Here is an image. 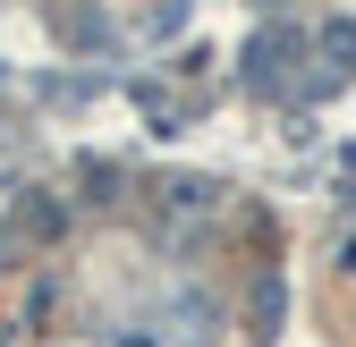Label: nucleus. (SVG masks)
Wrapping results in <instances>:
<instances>
[{
  "instance_id": "f257e3e1",
  "label": "nucleus",
  "mask_w": 356,
  "mask_h": 347,
  "mask_svg": "<svg viewBox=\"0 0 356 347\" xmlns=\"http://www.w3.org/2000/svg\"><path fill=\"white\" fill-rule=\"evenodd\" d=\"M289 51H297L289 26H272V34L246 42V85H254V94H280V85H289Z\"/></svg>"
},
{
  "instance_id": "f03ea898",
  "label": "nucleus",
  "mask_w": 356,
  "mask_h": 347,
  "mask_svg": "<svg viewBox=\"0 0 356 347\" xmlns=\"http://www.w3.org/2000/svg\"><path fill=\"white\" fill-rule=\"evenodd\" d=\"M323 51H331L339 68H356V26H348V17H331V26H323Z\"/></svg>"
}]
</instances>
